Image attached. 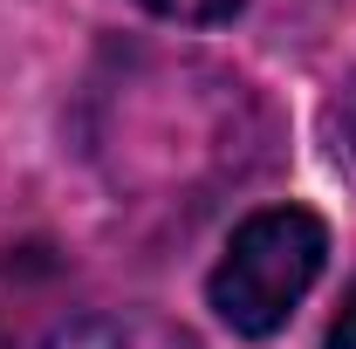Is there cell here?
Wrapping results in <instances>:
<instances>
[{
    "mask_svg": "<svg viewBox=\"0 0 356 349\" xmlns=\"http://www.w3.org/2000/svg\"><path fill=\"white\" fill-rule=\"evenodd\" d=\"M144 7L165 21H185V28H213V21H233L247 0H144Z\"/></svg>",
    "mask_w": 356,
    "mask_h": 349,
    "instance_id": "cell-3",
    "label": "cell"
},
{
    "mask_svg": "<svg viewBox=\"0 0 356 349\" xmlns=\"http://www.w3.org/2000/svg\"><path fill=\"white\" fill-rule=\"evenodd\" d=\"M48 349H131V336L110 322V315H83V322H69V329H55Z\"/></svg>",
    "mask_w": 356,
    "mask_h": 349,
    "instance_id": "cell-2",
    "label": "cell"
},
{
    "mask_svg": "<svg viewBox=\"0 0 356 349\" xmlns=\"http://www.w3.org/2000/svg\"><path fill=\"white\" fill-rule=\"evenodd\" d=\"M322 343L329 349H356V281H350V295H343V308H336V322H329Z\"/></svg>",
    "mask_w": 356,
    "mask_h": 349,
    "instance_id": "cell-4",
    "label": "cell"
},
{
    "mask_svg": "<svg viewBox=\"0 0 356 349\" xmlns=\"http://www.w3.org/2000/svg\"><path fill=\"white\" fill-rule=\"evenodd\" d=\"M329 261V226L309 206H261L233 226L206 302L233 336H274Z\"/></svg>",
    "mask_w": 356,
    "mask_h": 349,
    "instance_id": "cell-1",
    "label": "cell"
},
{
    "mask_svg": "<svg viewBox=\"0 0 356 349\" xmlns=\"http://www.w3.org/2000/svg\"><path fill=\"white\" fill-rule=\"evenodd\" d=\"M336 131H343V144H350V158H356V83L343 89V103H336Z\"/></svg>",
    "mask_w": 356,
    "mask_h": 349,
    "instance_id": "cell-5",
    "label": "cell"
}]
</instances>
